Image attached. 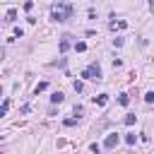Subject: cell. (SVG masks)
<instances>
[{
    "mask_svg": "<svg viewBox=\"0 0 154 154\" xmlns=\"http://www.w3.org/2000/svg\"><path fill=\"white\" fill-rule=\"evenodd\" d=\"M135 120H137V116H135V113H128V116L123 118V123H125V125H135Z\"/></svg>",
    "mask_w": 154,
    "mask_h": 154,
    "instance_id": "8",
    "label": "cell"
},
{
    "mask_svg": "<svg viewBox=\"0 0 154 154\" xmlns=\"http://www.w3.org/2000/svg\"><path fill=\"white\" fill-rule=\"evenodd\" d=\"M48 89V82H38L36 87H34V94H41V91H46Z\"/></svg>",
    "mask_w": 154,
    "mask_h": 154,
    "instance_id": "7",
    "label": "cell"
},
{
    "mask_svg": "<svg viewBox=\"0 0 154 154\" xmlns=\"http://www.w3.org/2000/svg\"><path fill=\"white\" fill-rule=\"evenodd\" d=\"M118 140H120V137H118L116 132H111V135H106V140H103V147H106V149H113V147L118 144Z\"/></svg>",
    "mask_w": 154,
    "mask_h": 154,
    "instance_id": "3",
    "label": "cell"
},
{
    "mask_svg": "<svg viewBox=\"0 0 154 154\" xmlns=\"http://www.w3.org/2000/svg\"><path fill=\"white\" fill-rule=\"evenodd\" d=\"M149 10H154V0H149Z\"/></svg>",
    "mask_w": 154,
    "mask_h": 154,
    "instance_id": "18",
    "label": "cell"
},
{
    "mask_svg": "<svg viewBox=\"0 0 154 154\" xmlns=\"http://www.w3.org/2000/svg\"><path fill=\"white\" fill-rule=\"evenodd\" d=\"M125 142H128V144H135V142H137V135H125Z\"/></svg>",
    "mask_w": 154,
    "mask_h": 154,
    "instance_id": "13",
    "label": "cell"
},
{
    "mask_svg": "<svg viewBox=\"0 0 154 154\" xmlns=\"http://www.w3.org/2000/svg\"><path fill=\"white\" fill-rule=\"evenodd\" d=\"M89 149H91V152H99V149H101V144H99V142H91V144H89Z\"/></svg>",
    "mask_w": 154,
    "mask_h": 154,
    "instance_id": "16",
    "label": "cell"
},
{
    "mask_svg": "<svg viewBox=\"0 0 154 154\" xmlns=\"http://www.w3.org/2000/svg\"><path fill=\"white\" fill-rule=\"evenodd\" d=\"M144 101H147V103H154V91H147V94H144Z\"/></svg>",
    "mask_w": 154,
    "mask_h": 154,
    "instance_id": "14",
    "label": "cell"
},
{
    "mask_svg": "<svg viewBox=\"0 0 154 154\" xmlns=\"http://www.w3.org/2000/svg\"><path fill=\"white\" fill-rule=\"evenodd\" d=\"M51 101H53V103H63V101H65V94H63V91H55V94L51 96Z\"/></svg>",
    "mask_w": 154,
    "mask_h": 154,
    "instance_id": "5",
    "label": "cell"
},
{
    "mask_svg": "<svg viewBox=\"0 0 154 154\" xmlns=\"http://www.w3.org/2000/svg\"><path fill=\"white\" fill-rule=\"evenodd\" d=\"M7 108H10V99H5V101H2V108H0V116H5V113H7Z\"/></svg>",
    "mask_w": 154,
    "mask_h": 154,
    "instance_id": "11",
    "label": "cell"
},
{
    "mask_svg": "<svg viewBox=\"0 0 154 154\" xmlns=\"http://www.w3.org/2000/svg\"><path fill=\"white\" fill-rule=\"evenodd\" d=\"M75 51H79V53L87 51V43H84V41H77V43H75Z\"/></svg>",
    "mask_w": 154,
    "mask_h": 154,
    "instance_id": "9",
    "label": "cell"
},
{
    "mask_svg": "<svg viewBox=\"0 0 154 154\" xmlns=\"http://www.w3.org/2000/svg\"><path fill=\"white\" fill-rule=\"evenodd\" d=\"M63 123H65V125H67V128H72V125H77V118H65V120H63Z\"/></svg>",
    "mask_w": 154,
    "mask_h": 154,
    "instance_id": "12",
    "label": "cell"
},
{
    "mask_svg": "<svg viewBox=\"0 0 154 154\" xmlns=\"http://www.w3.org/2000/svg\"><path fill=\"white\" fill-rule=\"evenodd\" d=\"M70 48V36H63V41H60V53H65Z\"/></svg>",
    "mask_w": 154,
    "mask_h": 154,
    "instance_id": "6",
    "label": "cell"
},
{
    "mask_svg": "<svg viewBox=\"0 0 154 154\" xmlns=\"http://www.w3.org/2000/svg\"><path fill=\"white\" fill-rule=\"evenodd\" d=\"M94 103H99V106H106V103H108V94H99V96H94Z\"/></svg>",
    "mask_w": 154,
    "mask_h": 154,
    "instance_id": "4",
    "label": "cell"
},
{
    "mask_svg": "<svg viewBox=\"0 0 154 154\" xmlns=\"http://www.w3.org/2000/svg\"><path fill=\"white\" fill-rule=\"evenodd\" d=\"M118 103H120V106H128V103H130V99H128V94H120V99H118Z\"/></svg>",
    "mask_w": 154,
    "mask_h": 154,
    "instance_id": "10",
    "label": "cell"
},
{
    "mask_svg": "<svg viewBox=\"0 0 154 154\" xmlns=\"http://www.w3.org/2000/svg\"><path fill=\"white\" fill-rule=\"evenodd\" d=\"M14 17H17V10H10L7 12V22H14Z\"/></svg>",
    "mask_w": 154,
    "mask_h": 154,
    "instance_id": "15",
    "label": "cell"
},
{
    "mask_svg": "<svg viewBox=\"0 0 154 154\" xmlns=\"http://www.w3.org/2000/svg\"><path fill=\"white\" fill-rule=\"evenodd\" d=\"M82 77H84V79H91V82H99V79H101V67H99L96 63H91V65H87V67L82 70Z\"/></svg>",
    "mask_w": 154,
    "mask_h": 154,
    "instance_id": "2",
    "label": "cell"
},
{
    "mask_svg": "<svg viewBox=\"0 0 154 154\" xmlns=\"http://www.w3.org/2000/svg\"><path fill=\"white\" fill-rule=\"evenodd\" d=\"M70 14H72V5H67V2L55 5V7H53V12H51V17H53L55 22H65Z\"/></svg>",
    "mask_w": 154,
    "mask_h": 154,
    "instance_id": "1",
    "label": "cell"
},
{
    "mask_svg": "<svg viewBox=\"0 0 154 154\" xmlns=\"http://www.w3.org/2000/svg\"><path fill=\"white\" fill-rule=\"evenodd\" d=\"M72 87H75V91H82V82H79V79H75V84H72Z\"/></svg>",
    "mask_w": 154,
    "mask_h": 154,
    "instance_id": "17",
    "label": "cell"
}]
</instances>
